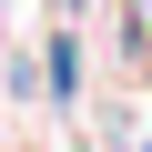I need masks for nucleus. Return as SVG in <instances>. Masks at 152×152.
<instances>
[{
  "instance_id": "f257e3e1",
  "label": "nucleus",
  "mask_w": 152,
  "mask_h": 152,
  "mask_svg": "<svg viewBox=\"0 0 152 152\" xmlns=\"http://www.w3.org/2000/svg\"><path fill=\"white\" fill-rule=\"evenodd\" d=\"M51 20H91V0H51Z\"/></svg>"
},
{
  "instance_id": "f03ea898",
  "label": "nucleus",
  "mask_w": 152,
  "mask_h": 152,
  "mask_svg": "<svg viewBox=\"0 0 152 152\" xmlns=\"http://www.w3.org/2000/svg\"><path fill=\"white\" fill-rule=\"evenodd\" d=\"M61 152H112V142H91V132H71V142H61Z\"/></svg>"
}]
</instances>
